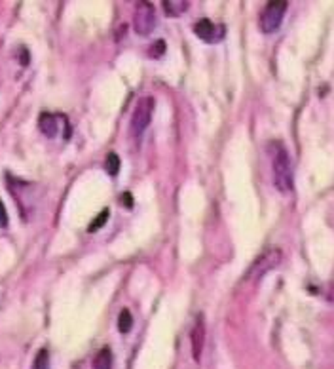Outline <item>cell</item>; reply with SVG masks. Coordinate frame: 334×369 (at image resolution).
I'll return each instance as SVG.
<instances>
[{"instance_id":"6da1fadb","label":"cell","mask_w":334,"mask_h":369,"mask_svg":"<svg viewBox=\"0 0 334 369\" xmlns=\"http://www.w3.org/2000/svg\"><path fill=\"white\" fill-rule=\"evenodd\" d=\"M272 169H274V185L279 188V193L289 195L293 187H295V179H293V164H290L289 150L285 149V145L279 141L272 143Z\"/></svg>"},{"instance_id":"7a4b0ae2","label":"cell","mask_w":334,"mask_h":369,"mask_svg":"<svg viewBox=\"0 0 334 369\" xmlns=\"http://www.w3.org/2000/svg\"><path fill=\"white\" fill-rule=\"evenodd\" d=\"M152 112H154V98L145 96V98L139 99V103L135 105V110L131 115V120H129V134H131V137H141L145 134L148 124L152 120Z\"/></svg>"},{"instance_id":"3957f363","label":"cell","mask_w":334,"mask_h":369,"mask_svg":"<svg viewBox=\"0 0 334 369\" xmlns=\"http://www.w3.org/2000/svg\"><path fill=\"white\" fill-rule=\"evenodd\" d=\"M287 6H289V2H285V0H274V2H268L266 8L260 13V31L266 34L276 33L279 25H281L283 15L287 12Z\"/></svg>"},{"instance_id":"277c9868","label":"cell","mask_w":334,"mask_h":369,"mask_svg":"<svg viewBox=\"0 0 334 369\" xmlns=\"http://www.w3.org/2000/svg\"><path fill=\"white\" fill-rule=\"evenodd\" d=\"M156 27V10L150 2H137L133 13V29L137 34L148 37Z\"/></svg>"},{"instance_id":"5b68a950","label":"cell","mask_w":334,"mask_h":369,"mask_svg":"<svg viewBox=\"0 0 334 369\" xmlns=\"http://www.w3.org/2000/svg\"><path fill=\"white\" fill-rule=\"evenodd\" d=\"M281 263V252L277 247H272L268 252H264L255 265L250 266L247 272V280H260L264 274H268L270 271H274L277 265Z\"/></svg>"},{"instance_id":"8992f818","label":"cell","mask_w":334,"mask_h":369,"mask_svg":"<svg viewBox=\"0 0 334 369\" xmlns=\"http://www.w3.org/2000/svg\"><path fill=\"white\" fill-rule=\"evenodd\" d=\"M192 356L194 360H199L201 358V352H203V344H206V322H203V316H199L196 320V325L192 330Z\"/></svg>"},{"instance_id":"52a82bcc","label":"cell","mask_w":334,"mask_h":369,"mask_svg":"<svg viewBox=\"0 0 334 369\" xmlns=\"http://www.w3.org/2000/svg\"><path fill=\"white\" fill-rule=\"evenodd\" d=\"M39 128L46 137H55L59 134V117H55L52 112H42L39 120Z\"/></svg>"},{"instance_id":"ba28073f","label":"cell","mask_w":334,"mask_h":369,"mask_svg":"<svg viewBox=\"0 0 334 369\" xmlns=\"http://www.w3.org/2000/svg\"><path fill=\"white\" fill-rule=\"evenodd\" d=\"M194 33L198 34L201 40H206V42H213L215 37H217V27H215L211 20H199L194 25Z\"/></svg>"},{"instance_id":"9c48e42d","label":"cell","mask_w":334,"mask_h":369,"mask_svg":"<svg viewBox=\"0 0 334 369\" xmlns=\"http://www.w3.org/2000/svg\"><path fill=\"white\" fill-rule=\"evenodd\" d=\"M163 8H166L167 15H180L188 10V2L185 0H166L163 2Z\"/></svg>"},{"instance_id":"30bf717a","label":"cell","mask_w":334,"mask_h":369,"mask_svg":"<svg viewBox=\"0 0 334 369\" xmlns=\"http://www.w3.org/2000/svg\"><path fill=\"white\" fill-rule=\"evenodd\" d=\"M95 369H112V354L109 349H103L97 354L95 362H93Z\"/></svg>"},{"instance_id":"8fae6325","label":"cell","mask_w":334,"mask_h":369,"mask_svg":"<svg viewBox=\"0 0 334 369\" xmlns=\"http://www.w3.org/2000/svg\"><path fill=\"white\" fill-rule=\"evenodd\" d=\"M131 325H133V316H131V312L128 309H123L120 312V316H118V330H120V333H129Z\"/></svg>"},{"instance_id":"7c38bea8","label":"cell","mask_w":334,"mask_h":369,"mask_svg":"<svg viewBox=\"0 0 334 369\" xmlns=\"http://www.w3.org/2000/svg\"><path fill=\"white\" fill-rule=\"evenodd\" d=\"M120 166H122V162H120L118 155L110 153V155L107 156V160H105V169H107V174L114 177V175H118V171H120Z\"/></svg>"},{"instance_id":"4fadbf2b","label":"cell","mask_w":334,"mask_h":369,"mask_svg":"<svg viewBox=\"0 0 334 369\" xmlns=\"http://www.w3.org/2000/svg\"><path fill=\"white\" fill-rule=\"evenodd\" d=\"M31 369H50V354H48V350H39V354L34 358Z\"/></svg>"},{"instance_id":"5bb4252c","label":"cell","mask_w":334,"mask_h":369,"mask_svg":"<svg viewBox=\"0 0 334 369\" xmlns=\"http://www.w3.org/2000/svg\"><path fill=\"white\" fill-rule=\"evenodd\" d=\"M107 219H109V209H103L101 214L97 215L95 221L90 225V233H95V231H99V228L103 227L105 223H107Z\"/></svg>"},{"instance_id":"9a60e30c","label":"cell","mask_w":334,"mask_h":369,"mask_svg":"<svg viewBox=\"0 0 334 369\" xmlns=\"http://www.w3.org/2000/svg\"><path fill=\"white\" fill-rule=\"evenodd\" d=\"M166 52V42L163 40H158L152 48H150V58H161Z\"/></svg>"},{"instance_id":"2e32d148","label":"cell","mask_w":334,"mask_h":369,"mask_svg":"<svg viewBox=\"0 0 334 369\" xmlns=\"http://www.w3.org/2000/svg\"><path fill=\"white\" fill-rule=\"evenodd\" d=\"M4 227H8V212L4 204H2V200H0V228Z\"/></svg>"}]
</instances>
